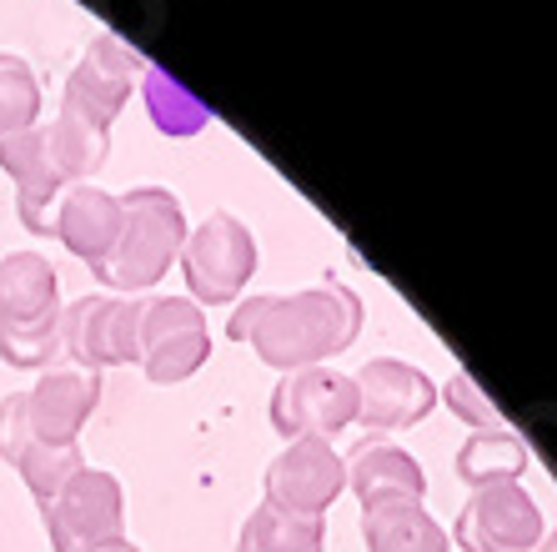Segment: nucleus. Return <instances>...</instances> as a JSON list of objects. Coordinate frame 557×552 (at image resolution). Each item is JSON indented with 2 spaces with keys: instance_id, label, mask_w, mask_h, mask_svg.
<instances>
[{
  "instance_id": "obj_28",
  "label": "nucleus",
  "mask_w": 557,
  "mask_h": 552,
  "mask_svg": "<svg viewBox=\"0 0 557 552\" xmlns=\"http://www.w3.org/2000/svg\"><path fill=\"white\" fill-rule=\"evenodd\" d=\"M537 552H557V532H547V538L537 542Z\"/></svg>"
},
{
  "instance_id": "obj_23",
  "label": "nucleus",
  "mask_w": 557,
  "mask_h": 552,
  "mask_svg": "<svg viewBox=\"0 0 557 552\" xmlns=\"http://www.w3.org/2000/svg\"><path fill=\"white\" fill-rule=\"evenodd\" d=\"M40 116V81L21 56L0 51V136L30 131Z\"/></svg>"
},
{
  "instance_id": "obj_6",
  "label": "nucleus",
  "mask_w": 557,
  "mask_h": 552,
  "mask_svg": "<svg viewBox=\"0 0 557 552\" xmlns=\"http://www.w3.org/2000/svg\"><path fill=\"white\" fill-rule=\"evenodd\" d=\"M347 422H357V382L332 367H307V372H286L272 392V427L297 442V437H332Z\"/></svg>"
},
{
  "instance_id": "obj_12",
  "label": "nucleus",
  "mask_w": 557,
  "mask_h": 552,
  "mask_svg": "<svg viewBox=\"0 0 557 552\" xmlns=\"http://www.w3.org/2000/svg\"><path fill=\"white\" fill-rule=\"evenodd\" d=\"M101 402V377L81 372V367H61L46 372L36 387L26 392V417H30V437L51 442V447H71L86 427V417Z\"/></svg>"
},
{
  "instance_id": "obj_11",
  "label": "nucleus",
  "mask_w": 557,
  "mask_h": 552,
  "mask_svg": "<svg viewBox=\"0 0 557 552\" xmlns=\"http://www.w3.org/2000/svg\"><path fill=\"white\" fill-rule=\"evenodd\" d=\"M351 382H357V422H367L372 432H403V427H417L437 407L432 377L403 357L367 361Z\"/></svg>"
},
{
  "instance_id": "obj_13",
  "label": "nucleus",
  "mask_w": 557,
  "mask_h": 552,
  "mask_svg": "<svg viewBox=\"0 0 557 552\" xmlns=\"http://www.w3.org/2000/svg\"><path fill=\"white\" fill-rule=\"evenodd\" d=\"M347 482L362 502V513L372 507H387V502H422L428 498V473L417 463L412 452L392 447V442H372L367 437L362 447L347 452Z\"/></svg>"
},
{
  "instance_id": "obj_9",
  "label": "nucleus",
  "mask_w": 557,
  "mask_h": 552,
  "mask_svg": "<svg viewBox=\"0 0 557 552\" xmlns=\"http://www.w3.org/2000/svg\"><path fill=\"white\" fill-rule=\"evenodd\" d=\"M141 342V302L136 296H86L61 317V347L81 361V372L91 367H126L136 361Z\"/></svg>"
},
{
  "instance_id": "obj_15",
  "label": "nucleus",
  "mask_w": 557,
  "mask_h": 552,
  "mask_svg": "<svg viewBox=\"0 0 557 552\" xmlns=\"http://www.w3.org/2000/svg\"><path fill=\"white\" fill-rule=\"evenodd\" d=\"M0 167L11 171L15 181V201H21V221L30 232H51L46 221V206L61 192L65 181L51 161V146H46V131H15V136H0Z\"/></svg>"
},
{
  "instance_id": "obj_26",
  "label": "nucleus",
  "mask_w": 557,
  "mask_h": 552,
  "mask_svg": "<svg viewBox=\"0 0 557 552\" xmlns=\"http://www.w3.org/2000/svg\"><path fill=\"white\" fill-rule=\"evenodd\" d=\"M30 442L36 437H30V417H26V392H11V397L0 402V457L15 467Z\"/></svg>"
},
{
  "instance_id": "obj_27",
  "label": "nucleus",
  "mask_w": 557,
  "mask_h": 552,
  "mask_svg": "<svg viewBox=\"0 0 557 552\" xmlns=\"http://www.w3.org/2000/svg\"><path fill=\"white\" fill-rule=\"evenodd\" d=\"M96 552H141V548H136L131 538H116V542H106V548H96Z\"/></svg>"
},
{
  "instance_id": "obj_4",
  "label": "nucleus",
  "mask_w": 557,
  "mask_h": 552,
  "mask_svg": "<svg viewBox=\"0 0 557 552\" xmlns=\"http://www.w3.org/2000/svg\"><path fill=\"white\" fill-rule=\"evenodd\" d=\"M211 357V327L207 311L191 296H151L141 302V342H136V361L146 367L151 382H186L201 372V361Z\"/></svg>"
},
{
  "instance_id": "obj_24",
  "label": "nucleus",
  "mask_w": 557,
  "mask_h": 552,
  "mask_svg": "<svg viewBox=\"0 0 557 552\" xmlns=\"http://www.w3.org/2000/svg\"><path fill=\"white\" fill-rule=\"evenodd\" d=\"M55 352H61V311H55V317H40V321H26V327L0 321V357L11 361V367L51 372Z\"/></svg>"
},
{
  "instance_id": "obj_10",
  "label": "nucleus",
  "mask_w": 557,
  "mask_h": 552,
  "mask_svg": "<svg viewBox=\"0 0 557 552\" xmlns=\"http://www.w3.org/2000/svg\"><path fill=\"white\" fill-rule=\"evenodd\" d=\"M453 542L462 552H537V542H543V513H537V502L518 482L482 488L457 513Z\"/></svg>"
},
{
  "instance_id": "obj_25",
  "label": "nucleus",
  "mask_w": 557,
  "mask_h": 552,
  "mask_svg": "<svg viewBox=\"0 0 557 552\" xmlns=\"http://www.w3.org/2000/svg\"><path fill=\"white\" fill-rule=\"evenodd\" d=\"M447 407H453V417L478 427V432H497V407L482 397V387L467 372H457L453 382H447Z\"/></svg>"
},
{
  "instance_id": "obj_16",
  "label": "nucleus",
  "mask_w": 557,
  "mask_h": 552,
  "mask_svg": "<svg viewBox=\"0 0 557 552\" xmlns=\"http://www.w3.org/2000/svg\"><path fill=\"white\" fill-rule=\"evenodd\" d=\"M61 311V282L55 267L40 252H11L0 257V321L26 327V321Z\"/></svg>"
},
{
  "instance_id": "obj_22",
  "label": "nucleus",
  "mask_w": 557,
  "mask_h": 552,
  "mask_svg": "<svg viewBox=\"0 0 557 552\" xmlns=\"http://www.w3.org/2000/svg\"><path fill=\"white\" fill-rule=\"evenodd\" d=\"M86 467V457H81V447L71 442V447H51V442H30L26 452H21V463H15V473L26 477V488L36 492L40 513L55 502V492L71 482V477Z\"/></svg>"
},
{
  "instance_id": "obj_14",
  "label": "nucleus",
  "mask_w": 557,
  "mask_h": 552,
  "mask_svg": "<svg viewBox=\"0 0 557 552\" xmlns=\"http://www.w3.org/2000/svg\"><path fill=\"white\" fill-rule=\"evenodd\" d=\"M55 236L65 242L71 257H81L86 267H101L111 257V246L121 236V196L101 192V186H76V192H65L61 211H55Z\"/></svg>"
},
{
  "instance_id": "obj_3",
  "label": "nucleus",
  "mask_w": 557,
  "mask_h": 552,
  "mask_svg": "<svg viewBox=\"0 0 557 552\" xmlns=\"http://www.w3.org/2000/svg\"><path fill=\"white\" fill-rule=\"evenodd\" d=\"M40 517H46L55 552H96L126 538V498H121L116 477L101 467H81Z\"/></svg>"
},
{
  "instance_id": "obj_17",
  "label": "nucleus",
  "mask_w": 557,
  "mask_h": 552,
  "mask_svg": "<svg viewBox=\"0 0 557 552\" xmlns=\"http://www.w3.org/2000/svg\"><path fill=\"white\" fill-rule=\"evenodd\" d=\"M367 552H453V538L422 502H387L362 513Z\"/></svg>"
},
{
  "instance_id": "obj_21",
  "label": "nucleus",
  "mask_w": 557,
  "mask_h": 552,
  "mask_svg": "<svg viewBox=\"0 0 557 552\" xmlns=\"http://www.w3.org/2000/svg\"><path fill=\"white\" fill-rule=\"evenodd\" d=\"M141 96H146V111H151L161 136H176V142H182V136H196V131L207 126V106L196 101L176 76H166V71H151V65H146Z\"/></svg>"
},
{
  "instance_id": "obj_1",
  "label": "nucleus",
  "mask_w": 557,
  "mask_h": 552,
  "mask_svg": "<svg viewBox=\"0 0 557 552\" xmlns=\"http://www.w3.org/2000/svg\"><path fill=\"white\" fill-rule=\"evenodd\" d=\"M226 332L236 342H251L257 357L276 372H307L322 361L342 357L362 332V302L342 282L311 286V292H272V296H247L232 311Z\"/></svg>"
},
{
  "instance_id": "obj_2",
  "label": "nucleus",
  "mask_w": 557,
  "mask_h": 552,
  "mask_svg": "<svg viewBox=\"0 0 557 552\" xmlns=\"http://www.w3.org/2000/svg\"><path fill=\"white\" fill-rule=\"evenodd\" d=\"M186 246V217L182 201L161 186H136L121 196V236L111 257L91 271L111 292H146L171 271V261Z\"/></svg>"
},
{
  "instance_id": "obj_20",
  "label": "nucleus",
  "mask_w": 557,
  "mask_h": 552,
  "mask_svg": "<svg viewBox=\"0 0 557 552\" xmlns=\"http://www.w3.org/2000/svg\"><path fill=\"white\" fill-rule=\"evenodd\" d=\"M46 146H51V161H55V171H61V181H86L106 167L111 136H106L101 126H91V121L61 111V116L51 121V131H46Z\"/></svg>"
},
{
  "instance_id": "obj_18",
  "label": "nucleus",
  "mask_w": 557,
  "mask_h": 552,
  "mask_svg": "<svg viewBox=\"0 0 557 552\" xmlns=\"http://www.w3.org/2000/svg\"><path fill=\"white\" fill-rule=\"evenodd\" d=\"M528 442L512 432H472L462 442V452H457V477H462L472 492L482 488H507V482H518L522 473H528Z\"/></svg>"
},
{
  "instance_id": "obj_19",
  "label": "nucleus",
  "mask_w": 557,
  "mask_h": 552,
  "mask_svg": "<svg viewBox=\"0 0 557 552\" xmlns=\"http://www.w3.org/2000/svg\"><path fill=\"white\" fill-rule=\"evenodd\" d=\"M322 538H326L322 517H297L286 507L261 502L257 513L242 523L236 552H322Z\"/></svg>"
},
{
  "instance_id": "obj_7",
  "label": "nucleus",
  "mask_w": 557,
  "mask_h": 552,
  "mask_svg": "<svg viewBox=\"0 0 557 552\" xmlns=\"http://www.w3.org/2000/svg\"><path fill=\"white\" fill-rule=\"evenodd\" d=\"M141 71H146V61L136 56V46H126L121 36H96L86 46V56L76 61V71L65 76L61 111L111 131V121L121 116V106L131 96V81L141 76Z\"/></svg>"
},
{
  "instance_id": "obj_8",
  "label": "nucleus",
  "mask_w": 557,
  "mask_h": 552,
  "mask_svg": "<svg viewBox=\"0 0 557 552\" xmlns=\"http://www.w3.org/2000/svg\"><path fill=\"white\" fill-rule=\"evenodd\" d=\"M347 488V457L322 437L286 442L282 457L267 467V502L297 517H322Z\"/></svg>"
},
{
  "instance_id": "obj_5",
  "label": "nucleus",
  "mask_w": 557,
  "mask_h": 552,
  "mask_svg": "<svg viewBox=\"0 0 557 552\" xmlns=\"http://www.w3.org/2000/svg\"><path fill=\"white\" fill-rule=\"evenodd\" d=\"M182 267H186V286H191V302L201 307H216V302H232L242 296V286L251 282L257 271V242L236 217L216 211L207 226H196L182 246Z\"/></svg>"
}]
</instances>
